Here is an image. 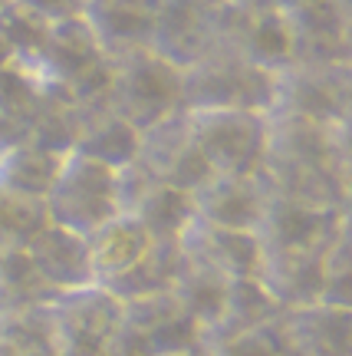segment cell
<instances>
[{
  "mask_svg": "<svg viewBox=\"0 0 352 356\" xmlns=\"http://www.w3.org/2000/svg\"><path fill=\"white\" fill-rule=\"evenodd\" d=\"M352 225V208H313L267 191L257 241L264 254H319L342 228Z\"/></svg>",
  "mask_w": 352,
  "mask_h": 356,
  "instance_id": "52a82bcc",
  "label": "cell"
},
{
  "mask_svg": "<svg viewBox=\"0 0 352 356\" xmlns=\"http://www.w3.org/2000/svg\"><path fill=\"white\" fill-rule=\"evenodd\" d=\"M109 106L139 132L155 126L181 113V70L149 47L126 53L112 60Z\"/></svg>",
  "mask_w": 352,
  "mask_h": 356,
  "instance_id": "277c9868",
  "label": "cell"
},
{
  "mask_svg": "<svg viewBox=\"0 0 352 356\" xmlns=\"http://www.w3.org/2000/svg\"><path fill=\"white\" fill-rule=\"evenodd\" d=\"M43 208H47L50 225L89 238L106 221L122 215L119 168L96 162L83 152H66L60 172L53 178V188L43 198Z\"/></svg>",
  "mask_w": 352,
  "mask_h": 356,
  "instance_id": "7a4b0ae2",
  "label": "cell"
},
{
  "mask_svg": "<svg viewBox=\"0 0 352 356\" xmlns=\"http://www.w3.org/2000/svg\"><path fill=\"white\" fill-rule=\"evenodd\" d=\"M270 113L326 126L352 122V63H287L277 70Z\"/></svg>",
  "mask_w": 352,
  "mask_h": 356,
  "instance_id": "5b68a950",
  "label": "cell"
},
{
  "mask_svg": "<svg viewBox=\"0 0 352 356\" xmlns=\"http://www.w3.org/2000/svg\"><path fill=\"white\" fill-rule=\"evenodd\" d=\"M76 129H79V106L73 99L60 96V92H40L37 109L30 115L26 142L66 155V152H73Z\"/></svg>",
  "mask_w": 352,
  "mask_h": 356,
  "instance_id": "4316f807",
  "label": "cell"
},
{
  "mask_svg": "<svg viewBox=\"0 0 352 356\" xmlns=\"http://www.w3.org/2000/svg\"><path fill=\"white\" fill-rule=\"evenodd\" d=\"M211 3H224V0H211Z\"/></svg>",
  "mask_w": 352,
  "mask_h": 356,
  "instance_id": "8d00e7d4",
  "label": "cell"
},
{
  "mask_svg": "<svg viewBox=\"0 0 352 356\" xmlns=\"http://www.w3.org/2000/svg\"><path fill=\"white\" fill-rule=\"evenodd\" d=\"M191 198L198 221L231 231H257L267 208V188L260 175H211Z\"/></svg>",
  "mask_w": 352,
  "mask_h": 356,
  "instance_id": "9a60e30c",
  "label": "cell"
},
{
  "mask_svg": "<svg viewBox=\"0 0 352 356\" xmlns=\"http://www.w3.org/2000/svg\"><path fill=\"white\" fill-rule=\"evenodd\" d=\"M277 3V10H296V7H303V3H313V0H274Z\"/></svg>",
  "mask_w": 352,
  "mask_h": 356,
  "instance_id": "d590c367",
  "label": "cell"
},
{
  "mask_svg": "<svg viewBox=\"0 0 352 356\" xmlns=\"http://www.w3.org/2000/svg\"><path fill=\"white\" fill-rule=\"evenodd\" d=\"M47 221L50 218H47L43 202L20 198V195H10V191L0 188V254L26 251Z\"/></svg>",
  "mask_w": 352,
  "mask_h": 356,
  "instance_id": "f546056e",
  "label": "cell"
},
{
  "mask_svg": "<svg viewBox=\"0 0 352 356\" xmlns=\"http://www.w3.org/2000/svg\"><path fill=\"white\" fill-rule=\"evenodd\" d=\"M106 356H155L151 353L149 340L142 337L139 327H132L126 317H122V323H119V330H115L112 343L106 346Z\"/></svg>",
  "mask_w": 352,
  "mask_h": 356,
  "instance_id": "836d02e7",
  "label": "cell"
},
{
  "mask_svg": "<svg viewBox=\"0 0 352 356\" xmlns=\"http://www.w3.org/2000/svg\"><path fill=\"white\" fill-rule=\"evenodd\" d=\"M0 356H56L47 307L0 314Z\"/></svg>",
  "mask_w": 352,
  "mask_h": 356,
  "instance_id": "f1b7e54d",
  "label": "cell"
},
{
  "mask_svg": "<svg viewBox=\"0 0 352 356\" xmlns=\"http://www.w3.org/2000/svg\"><path fill=\"white\" fill-rule=\"evenodd\" d=\"M257 280L280 310L323 304V251L319 254H264Z\"/></svg>",
  "mask_w": 352,
  "mask_h": 356,
  "instance_id": "44dd1931",
  "label": "cell"
},
{
  "mask_svg": "<svg viewBox=\"0 0 352 356\" xmlns=\"http://www.w3.org/2000/svg\"><path fill=\"white\" fill-rule=\"evenodd\" d=\"M47 26L50 24H43L37 13L20 7L17 0H3L0 3V56L7 63H26L37 53Z\"/></svg>",
  "mask_w": 352,
  "mask_h": 356,
  "instance_id": "4dcf8cb0",
  "label": "cell"
},
{
  "mask_svg": "<svg viewBox=\"0 0 352 356\" xmlns=\"http://www.w3.org/2000/svg\"><path fill=\"white\" fill-rule=\"evenodd\" d=\"M56 293L40 277L26 251H7L0 254V314L17 310H37L47 307Z\"/></svg>",
  "mask_w": 352,
  "mask_h": 356,
  "instance_id": "484cf974",
  "label": "cell"
},
{
  "mask_svg": "<svg viewBox=\"0 0 352 356\" xmlns=\"http://www.w3.org/2000/svg\"><path fill=\"white\" fill-rule=\"evenodd\" d=\"M323 304L352 307V225L323 251Z\"/></svg>",
  "mask_w": 352,
  "mask_h": 356,
  "instance_id": "1f68e13d",
  "label": "cell"
},
{
  "mask_svg": "<svg viewBox=\"0 0 352 356\" xmlns=\"http://www.w3.org/2000/svg\"><path fill=\"white\" fill-rule=\"evenodd\" d=\"M227 284H231V280L221 277L217 270H211V267H204V264H198V261H191V257L181 254V264H178L168 291L175 293L178 304L201 323L204 333H211L217 317H221V307H224Z\"/></svg>",
  "mask_w": 352,
  "mask_h": 356,
  "instance_id": "cb8c5ba5",
  "label": "cell"
},
{
  "mask_svg": "<svg viewBox=\"0 0 352 356\" xmlns=\"http://www.w3.org/2000/svg\"><path fill=\"white\" fill-rule=\"evenodd\" d=\"M277 300L267 293V287L257 277H237L227 284V297L221 307V317L214 323V330L208 333L211 340H224V337H240V333H257L267 330L280 320Z\"/></svg>",
  "mask_w": 352,
  "mask_h": 356,
  "instance_id": "7402d4cb",
  "label": "cell"
},
{
  "mask_svg": "<svg viewBox=\"0 0 352 356\" xmlns=\"http://www.w3.org/2000/svg\"><path fill=\"white\" fill-rule=\"evenodd\" d=\"M290 30V63H352V7L340 0H313L283 10Z\"/></svg>",
  "mask_w": 352,
  "mask_h": 356,
  "instance_id": "8fae6325",
  "label": "cell"
},
{
  "mask_svg": "<svg viewBox=\"0 0 352 356\" xmlns=\"http://www.w3.org/2000/svg\"><path fill=\"white\" fill-rule=\"evenodd\" d=\"M99 60H106V53L99 50L92 30L79 13V17H66L47 26L37 53L17 66H24L30 73L40 92H60L69 99V86Z\"/></svg>",
  "mask_w": 352,
  "mask_h": 356,
  "instance_id": "9c48e42d",
  "label": "cell"
},
{
  "mask_svg": "<svg viewBox=\"0 0 352 356\" xmlns=\"http://www.w3.org/2000/svg\"><path fill=\"white\" fill-rule=\"evenodd\" d=\"M188 126L214 175H260L270 142V113L198 109L188 113Z\"/></svg>",
  "mask_w": 352,
  "mask_h": 356,
  "instance_id": "3957f363",
  "label": "cell"
},
{
  "mask_svg": "<svg viewBox=\"0 0 352 356\" xmlns=\"http://www.w3.org/2000/svg\"><path fill=\"white\" fill-rule=\"evenodd\" d=\"M237 53L244 60H251L253 66H264V70H274V73L283 70L293 60L283 13H253L237 43Z\"/></svg>",
  "mask_w": 352,
  "mask_h": 356,
  "instance_id": "83f0119b",
  "label": "cell"
},
{
  "mask_svg": "<svg viewBox=\"0 0 352 356\" xmlns=\"http://www.w3.org/2000/svg\"><path fill=\"white\" fill-rule=\"evenodd\" d=\"M135 162H139L155 181L171 185V188H181V191H191V195L214 175L211 165L204 162L194 136H191L188 113H185V109L175 115H168V119H162V122H155V126L142 129Z\"/></svg>",
  "mask_w": 352,
  "mask_h": 356,
  "instance_id": "ba28073f",
  "label": "cell"
},
{
  "mask_svg": "<svg viewBox=\"0 0 352 356\" xmlns=\"http://www.w3.org/2000/svg\"><path fill=\"white\" fill-rule=\"evenodd\" d=\"M158 0H86L83 20L109 60L145 50Z\"/></svg>",
  "mask_w": 352,
  "mask_h": 356,
  "instance_id": "e0dca14e",
  "label": "cell"
},
{
  "mask_svg": "<svg viewBox=\"0 0 352 356\" xmlns=\"http://www.w3.org/2000/svg\"><path fill=\"white\" fill-rule=\"evenodd\" d=\"M86 241L92 257V284H99L102 291H112L119 280H126L155 248V241L132 215H115Z\"/></svg>",
  "mask_w": 352,
  "mask_h": 356,
  "instance_id": "ac0fdd59",
  "label": "cell"
},
{
  "mask_svg": "<svg viewBox=\"0 0 352 356\" xmlns=\"http://www.w3.org/2000/svg\"><path fill=\"white\" fill-rule=\"evenodd\" d=\"M56 356H106L122 323V300H115L99 284L56 293L47 304Z\"/></svg>",
  "mask_w": 352,
  "mask_h": 356,
  "instance_id": "8992f818",
  "label": "cell"
},
{
  "mask_svg": "<svg viewBox=\"0 0 352 356\" xmlns=\"http://www.w3.org/2000/svg\"><path fill=\"white\" fill-rule=\"evenodd\" d=\"M119 198H122V215L135 218L155 244H178L194 221L191 191L155 181L139 162L119 168Z\"/></svg>",
  "mask_w": 352,
  "mask_h": 356,
  "instance_id": "30bf717a",
  "label": "cell"
},
{
  "mask_svg": "<svg viewBox=\"0 0 352 356\" xmlns=\"http://www.w3.org/2000/svg\"><path fill=\"white\" fill-rule=\"evenodd\" d=\"M63 155L40 149L33 142H20L0 152V188L20 195V198H33L43 202L47 191L53 188V178L60 172Z\"/></svg>",
  "mask_w": 352,
  "mask_h": 356,
  "instance_id": "603a6c76",
  "label": "cell"
},
{
  "mask_svg": "<svg viewBox=\"0 0 352 356\" xmlns=\"http://www.w3.org/2000/svg\"><path fill=\"white\" fill-rule=\"evenodd\" d=\"M277 99V73L253 66L240 53L211 50L181 70V109H253L270 113Z\"/></svg>",
  "mask_w": 352,
  "mask_h": 356,
  "instance_id": "6da1fadb",
  "label": "cell"
},
{
  "mask_svg": "<svg viewBox=\"0 0 352 356\" xmlns=\"http://www.w3.org/2000/svg\"><path fill=\"white\" fill-rule=\"evenodd\" d=\"M122 317L139 327L155 356H201L208 346L204 327L178 304L171 291L122 304Z\"/></svg>",
  "mask_w": 352,
  "mask_h": 356,
  "instance_id": "4fadbf2b",
  "label": "cell"
},
{
  "mask_svg": "<svg viewBox=\"0 0 352 356\" xmlns=\"http://www.w3.org/2000/svg\"><path fill=\"white\" fill-rule=\"evenodd\" d=\"M73 152H83L112 168H126L139 155V129L126 122L109 102L79 106V129H76Z\"/></svg>",
  "mask_w": 352,
  "mask_h": 356,
  "instance_id": "ffe728a7",
  "label": "cell"
},
{
  "mask_svg": "<svg viewBox=\"0 0 352 356\" xmlns=\"http://www.w3.org/2000/svg\"><path fill=\"white\" fill-rule=\"evenodd\" d=\"M204 356H287L280 343L277 323L257 333H240V337H224V340H211L204 346Z\"/></svg>",
  "mask_w": 352,
  "mask_h": 356,
  "instance_id": "d6a6232c",
  "label": "cell"
},
{
  "mask_svg": "<svg viewBox=\"0 0 352 356\" xmlns=\"http://www.w3.org/2000/svg\"><path fill=\"white\" fill-rule=\"evenodd\" d=\"M20 7H26L30 13H37L43 24H56L66 17H79L86 0H17Z\"/></svg>",
  "mask_w": 352,
  "mask_h": 356,
  "instance_id": "e575fe53",
  "label": "cell"
},
{
  "mask_svg": "<svg viewBox=\"0 0 352 356\" xmlns=\"http://www.w3.org/2000/svg\"><path fill=\"white\" fill-rule=\"evenodd\" d=\"M181 254L198 261V264L217 270L221 277L237 280V277H257L260 270V241L253 231H231V228H214L204 221H191L188 231L181 234Z\"/></svg>",
  "mask_w": 352,
  "mask_h": 356,
  "instance_id": "2e32d148",
  "label": "cell"
},
{
  "mask_svg": "<svg viewBox=\"0 0 352 356\" xmlns=\"http://www.w3.org/2000/svg\"><path fill=\"white\" fill-rule=\"evenodd\" d=\"M287 356H352V307L310 304L277 320Z\"/></svg>",
  "mask_w": 352,
  "mask_h": 356,
  "instance_id": "5bb4252c",
  "label": "cell"
},
{
  "mask_svg": "<svg viewBox=\"0 0 352 356\" xmlns=\"http://www.w3.org/2000/svg\"><path fill=\"white\" fill-rule=\"evenodd\" d=\"M37 99L40 89L24 66L17 63L0 66V152L26 142L30 115L37 109Z\"/></svg>",
  "mask_w": 352,
  "mask_h": 356,
  "instance_id": "d4e9b609",
  "label": "cell"
},
{
  "mask_svg": "<svg viewBox=\"0 0 352 356\" xmlns=\"http://www.w3.org/2000/svg\"><path fill=\"white\" fill-rule=\"evenodd\" d=\"M214 7L211 0H158L149 50L178 70L198 63L214 50Z\"/></svg>",
  "mask_w": 352,
  "mask_h": 356,
  "instance_id": "7c38bea8",
  "label": "cell"
},
{
  "mask_svg": "<svg viewBox=\"0 0 352 356\" xmlns=\"http://www.w3.org/2000/svg\"><path fill=\"white\" fill-rule=\"evenodd\" d=\"M26 254L47 280L53 293L79 291L92 284V257H89V241L76 231H66L60 225H43L40 234L30 241Z\"/></svg>",
  "mask_w": 352,
  "mask_h": 356,
  "instance_id": "d6986e66",
  "label": "cell"
}]
</instances>
